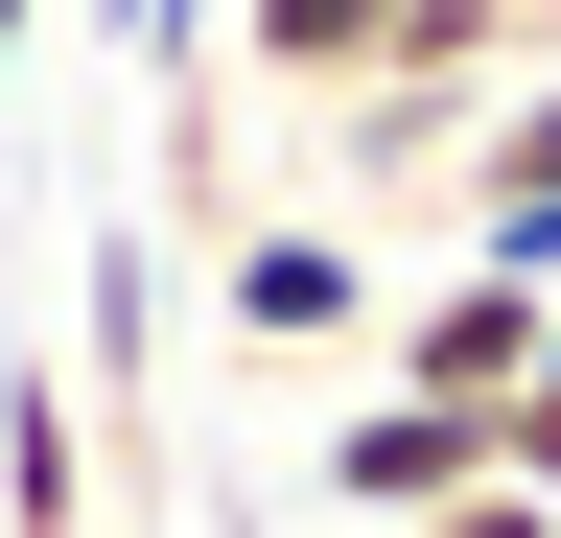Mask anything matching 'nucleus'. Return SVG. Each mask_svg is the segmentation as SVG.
I'll return each instance as SVG.
<instances>
[{"mask_svg": "<svg viewBox=\"0 0 561 538\" xmlns=\"http://www.w3.org/2000/svg\"><path fill=\"white\" fill-rule=\"evenodd\" d=\"M210 328H234V352H375V257L328 211H234L210 234Z\"/></svg>", "mask_w": 561, "mask_h": 538, "instance_id": "1", "label": "nucleus"}, {"mask_svg": "<svg viewBox=\"0 0 561 538\" xmlns=\"http://www.w3.org/2000/svg\"><path fill=\"white\" fill-rule=\"evenodd\" d=\"M445 257H491V282L561 305V71H515V94L468 117V164H445Z\"/></svg>", "mask_w": 561, "mask_h": 538, "instance_id": "2", "label": "nucleus"}, {"mask_svg": "<svg viewBox=\"0 0 561 538\" xmlns=\"http://www.w3.org/2000/svg\"><path fill=\"white\" fill-rule=\"evenodd\" d=\"M538 282H491V257H445V282H421V305H375V375L398 398H468V422H515V375H538Z\"/></svg>", "mask_w": 561, "mask_h": 538, "instance_id": "3", "label": "nucleus"}, {"mask_svg": "<svg viewBox=\"0 0 561 538\" xmlns=\"http://www.w3.org/2000/svg\"><path fill=\"white\" fill-rule=\"evenodd\" d=\"M445 492H515V468H491V422H468V398H351V422H328V515L351 538H398V515H445Z\"/></svg>", "mask_w": 561, "mask_h": 538, "instance_id": "4", "label": "nucleus"}, {"mask_svg": "<svg viewBox=\"0 0 561 538\" xmlns=\"http://www.w3.org/2000/svg\"><path fill=\"white\" fill-rule=\"evenodd\" d=\"M0 538H117V515H94V398H70L47 352L0 375Z\"/></svg>", "mask_w": 561, "mask_h": 538, "instance_id": "5", "label": "nucleus"}, {"mask_svg": "<svg viewBox=\"0 0 561 538\" xmlns=\"http://www.w3.org/2000/svg\"><path fill=\"white\" fill-rule=\"evenodd\" d=\"M210 24H234V71L305 117V94H351V71H398V24H421V0H210Z\"/></svg>", "mask_w": 561, "mask_h": 538, "instance_id": "6", "label": "nucleus"}, {"mask_svg": "<svg viewBox=\"0 0 561 538\" xmlns=\"http://www.w3.org/2000/svg\"><path fill=\"white\" fill-rule=\"evenodd\" d=\"M70 352H94V398L164 375V257H140V234H94V328H70Z\"/></svg>", "mask_w": 561, "mask_h": 538, "instance_id": "7", "label": "nucleus"}, {"mask_svg": "<svg viewBox=\"0 0 561 538\" xmlns=\"http://www.w3.org/2000/svg\"><path fill=\"white\" fill-rule=\"evenodd\" d=\"M164 211L234 234V94H210V71H164Z\"/></svg>", "mask_w": 561, "mask_h": 538, "instance_id": "8", "label": "nucleus"}, {"mask_svg": "<svg viewBox=\"0 0 561 538\" xmlns=\"http://www.w3.org/2000/svg\"><path fill=\"white\" fill-rule=\"evenodd\" d=\"M94 47H117L140 94H164V71H210V0H94Z\"/></svg>", "mask_w": 561, "mask_h": 538, "instance_id": "9", "label": "nucleus"}, {"mask_svg": "<svg viewBox=\"0 0 561 538\" xmlns=\"http://www.w3.org/2000/svg\"><path fill=\"white\" fill-rule=\"evenodd\" d=\"M491 468H515V492L561 515V328H538V375H515V422H491Z\"/></svg>", "mask_w": 561, "mask_h": 538, "instance_id": "10", "label": "nucleus"}, {"mask_svg": "<svg viewBox=\"0 0 561 538\" xmlns=\"http://www.w3.org/2000/svg\"><path fill=\"white\" fill-rule=\"evenodd\" d=\"M398 538H561L538 492H445V515H398Z\"/></svg>", "mask_w": 561, "mask_h": 538, "instance_id": "11", "label": "nucleus"}, {"mask_svg": "<svg viewBox=\"0 0 561 538\" xmlns=\"http://www.w3.org/2000/svg\"><path fill=\"white\" fill-rule=\"evenodd\" d=\"M24 47H47V0H0V71H24Z\"/></svg>", "mask_w": 561, "mask_h": 538, "instance_id": "12", "label": "nucleus"}]
</instances>
